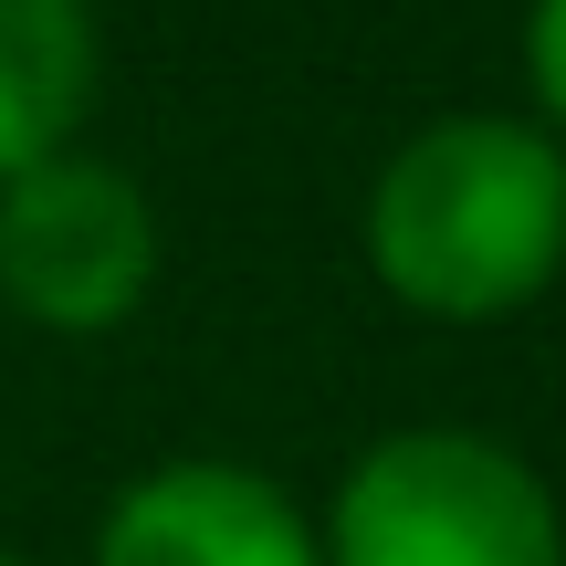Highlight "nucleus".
Listing matches in <instances>:
<instances>
[{"label":"nucleus","mask_w":566,"mask_h":566,"mask_svg":"<svg viewBox=\"0 0 566 566\" xmlns=\"http://www.w3.org/2000/svg\"><path fill=\"white\" fill-rule=\"evenodd\" d=\"M367 273L420 325H504L566 273V147L535 116H430L367 179Z\"/></svg>","instance_id":"1"},{"label":"nucleus","mask_w":566,"mask_h":566,"mask_svg":"<svg viewBox=\"0 0 566 566\" xmlns=\"http://www.w3.org/2000/svg\"><path fill=\"white\" fill-rule=\"evenodd\" d=\"M315 546L325 566H566V504L514 441L409 420L336 472Z\"/></svg>","instance_id":"2"},{"label":"nucleus","mask_w":566,"mask_h":566,"mask_svg":"<svg viewBox=\"0 0 566 566\" xmlns=\"http://www.w3.org/2000/svg\"><path fill=\"white\" fill-rule=\"evenodd\" d=\"M158 200L137 168L53 147L21 179H0V304L42 336H116L158 294Z\"/></svg>","instance_id":"3"},{"label":"nucleus","mask_w":566,"mask_h":566,"mask_svg":"<svg viewBox=\"0 0 566 566\" xmlns=\"http://www.w3.org/2000/svg\"><path fill=\"white\" fill-rule=\"evenodd\" d=\"M84 566H325L315 514L231 451H179L105 493Z\"/></svg>","instance_id":"4"},{"label":"nucleus","mask_w":566,"mask_h":566,"mask_svg":"<svg viewBox=\"0 0 566 566\" xmlns=\"http://www.w3.org/2000/svg\"><path fill=\"white\" fill-rule=\"evenodd\" d=\"M105 84L95 0H0V179L84 137Z\"/></svg>","instance_id":"5"},{"label":"nucleus","mask_w":566,"mask_h":566,"mask_svg":"<svg viewBox=\"0 0 566 566\" xmlns=\"http://www.w3.org/2000/svg\"><path fill=\"white\" fill-rule=\"evenodd\" d=\"M525 84H535V126L566 147V0L525 11Z\"/></svg>","instance_id":"6"},{"label":"nucleus","mask_w":566,"mask_h":566,"mask_svg":"<svg viewBox=\"0 0 566 566\" xmlns=\"http://www.w3.org/2000/svg\"><path fill=\"white\" fill-rule=\"evenodd\" d=\"M0 566H32V556H11V546H0Z\"/></svg>","instance_id":"7"}]
</instances>
